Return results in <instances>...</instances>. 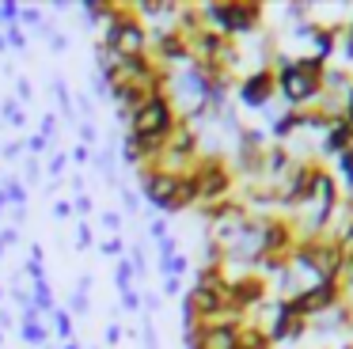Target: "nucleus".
Returning <instances> with one entry per match:
<instances>
[{
    "mask_svg": "<svg viewBox=\"0 0 353 349\" xmlns=\"http://www.w3.org/2000/svg\"><path fill=\"white\" fill-rule=\"evenodd\" d=\"M350 88H353L350 68H327V76H323V91H327V95H345Z\"/></svg>",
    "mask_w": 353,
    "mask_h": 349,
    "instance_id": "7",
    "label": "nucleus"
},
{
    "mask_svg": "<svg viewBox=\"0 0 353 349\" xmlns=\"http://www.w3.org/2000/svg\"><path fill=\"white\" fill-rule=\"evenodd\" d=\"M338 30L342 27H323V23H312V53L315 57H323V61H330L334 57V50H338Z\"/></svg>",
    "mask_w": 353,
    "mask_h": 349,
    "instance_id": "5",
    "label": "nucleus"
},
{
    "mask_svg": "<svg viewBox=\"0 0 353 349\" xmlns=\"http://www.w3.org/2000/svg\"><path fill=\"white\" fill-rule=\"evenodd\" d=\"M201 19L213 30H221L224 38L251 34L262 23V4H254V0H243V4H205L201 8Z\"/></svg>",
    "mask_w": 353,
    "mask_h": 349,
    "instance_id": "2",
    "label": "nucleus"
},
{
    "mask_svg": "<svg viewBox=\"0 0 353 349\" xmlns=\"http://www.w3.org/2000/svg\"><path fill=\"white\" fill-rule=\"evenodd\" d=\"M338 50H342L345 61H353V19L345 23L342 30H338Z\"/></svg>",
    "mask_w": 353,
    "mask_h": 349,
    "instance_id": "9",
    "label": "nucleus"
},
{
    "mask_svg": "<svg viewBox=\"0 0 353 349\" xmlns=\"http://www.w3.org/2000/svg\"><path fill=\"white\" fill-rule=\"evenodd\" d=\"M300 129H304V110H285V114H277V118H274L270 133H274L277 144H285L292 133H300Z\"/></svg>",
    "mask_w": 353,
    "mask_h": 349,
    "instance_id": "6",
    "label": "nucleus"
},
{
    "mask_svg": "<svg viewBox=\"0 0 353 349\" xmlns=\"http://www.w3.org/2000/svg\"><path fill=\"white\" fill-rule=\"evenodd\" d=\"M239 99H243V106H254V110H262V106L270 103V99L277 95V83H274V65L270 68H251V72L239 80Z\"/></svg>",
    "mask_w": 353,
    "mask_h": 349,
    "instance_id": "3",
    "label": "nucleus"
},
{
    "mask_svg": "<svg viewBox=\"0 0 353 349\" xmlns=\"http://www.w3.org/2000/svg\"><path fill=\"white\" fill-rule=\"evenodd\" d=\"M350 148H353V126L345 118H330L327 133H323V141H319V156H334L338 159Z\"/></svg>",
    "mask_w": 353,
    "mask_h": 349,
    "instance_id": "4",
    "label": "nucleus"
},
{
    "mask_svg": "<svg viewBox=\"0 0 353 349\" xmlns=\"http://www.w3.org/2000/svg\"><path fill=\"white\" fill-rule=\"evenodd\" d=\"M338 171H342V186H353V148L338 156Z\"/></svg>",
    "mask_w": 353,
    "mask_h": 349,
    "instance_id": "10",
    "label": "nucleus"
},
{
    "mask_svg": "<svg viewBox=\"0 0 353 349\" xmlns=\"http://www.w3.org/2000/svg\"><path fill=\"white\" fill-rule=\"evenodd\" d=\"M342 118H345V121H350V126H353V88L345 91V99H342Z\"/></svg>",
    "mask_w": 353,
    "mask_h": 349,
    "instance_id": "11",
    "label": "nucleus"
},
{
    "mask_svg": "<svg viewBox=\"0 0 353 349\" xmlns=\"http://www.w3.org/2000/svg\"><path fill=\"white\" fill-rule=\"evenodd\" d=\"M338 285H342L345 296H353V250H342V262H338Z\"/></svg>",
    "mask_w": 353,
    "mask_h": 349,
    "instance_id": "8",
    "label": "nucleus"
},
{
    "mask_svg": "<svg viewBox=\"0 0 353 349\" xmlns=\"http://www.w3.org/2000/svg\"><path fill=\"white\" fill-rule=\"evenodd\" d=\"M330 61L304 53V57H274V83L277 95L289 103V110H312L323 95V76H327Z\"/></svg>",
    "mask_w": 353,
    "mask_h": 349,
    "instance_id": "1",
    "label": "nucleus"
}]
</instances>
